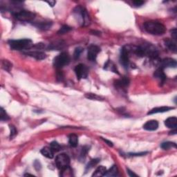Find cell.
Wrapping results in <instances>:
<instances>
[{
    "label": "cell",
    "instance_id": "cell-1",
    "mask_svg": "<svg viewBox=\"0 0 177 177\" xmlns=\"http://www.w3.org/2000/svg\"><path fill=\"white\" fill-rule=\"evenodd\" d=\"M134 53L139 57L148 56L155 60L158 58V50L152 44H144L141 46H138L134 49Z\"/></svg>",
    "mask_w": 177,
    "mask_h": 177
},
{
    "label": "cell",
    "instance_id": "cell-2",
    "mask_svg": "<svg viewBox=\"0 0 177 177\" xmlns=\"http://www.w3.org/2000/svg\"><path fill=\"white\" fill-rule=\"evenodd\" d=\"M144 27L148 33L154 35H162L165 33L166 28L160 22L148 21L144 24Z\"/></svg>",
    "mask_w": 177,
    "mask_h": 177
},
{
    "label": "cell",
    "instance_id": "cell-3",
    "mask_svg": "<svg viewBox=\"0 0 177 177\" xmlns=\"http://www.w3.org/2000/svg\"><path fill=\"white\" fill-rule=\"evenodd\" d=\"M73 13L78 18L82 27H88L91 24V18L87 11L81 6H78L73 10Z\"/></svg>",
    "mask_w": 177,
    "mask_h": 177
},
{
    "label": "cell",
    "instance_id": "cell-4",
    "mask_svg": "<svg viewBox=\"0 0 177 177\" xmlns=\"http://www.w3.org/2000/svg\"><path fill=\"white\" fill-rule=\"evenodd\" d=\"M9 44L12 49L17 50V51L28 50L33 47V42L30 39L9 40Z\"/></svg>",
    "mask_w": 177,
    "mask_h": 177
},
{
    "label": "cell",
    "instance_id": "cell-5",
    "mask_svg": "<svg viewBox=\"0 0 177 177\" xmlns=\"http://www.w3.org/2000/svg\"><path fill=\"white\" fill-rule=\"evenodd\" d=\"M70 60H71V58H70L69 54L66 52H62L54 58L53 65L57 69H61L64 66L68 65L69 64Z\"/></svg>",
    "mask_w": 177,
    "mask_h": 177
},
{
    "label": "cell",
    "instance_id": "cell-6",
    "mask_svg": "<svg viewBox=\"0 0 177 177\" xmlns=\"http://www.w3.org/2000/svg\"><path fill=\"white\" fill-rule=\"evenodd\" d=\"M55 164L57 168L60 171L69 167L70 158L69 156L66 154H60L58 155L55 158Z\"/></svg>",
    "mask_w": 177,
    "mask_h": 177
},
{
    "label": "cell",
    "instance_id": "cell-7",
    "mask_svg": "<svg viewBox=\"0 0 177 177\" xmlns=\"http://www.w3.org/2000/svg\"><path fill=\"white\" fill-rule=\"evenodd\" d=\"M35 13L29 11H19L15 13L16 19L21 22H31L35 19Z\"/></svg>",
    "mask_w": 177,
    "mask_h": 177
},
{
    "label": "cell",
    "instance_id": "cell-8",
    "mask_svg": "<svg viewBox=\"0 0 177 177\" xmlns=\"http://www.w3.org/2000/svg\"><path fill=\"white\" fill-rule=\"evenodd\" d=\"M75 73L78 80L85 79L87 78L88 70L87 66L83 64H80L76 66Z\"/></svg>",
    "mask_w": 177,
    "mask_h": 177
},
{
    "label": "cell",
    "instance_id": "cell-9",
    "mask_svg": "<svg viewBox=\"0 0 177 177\" xmlns=\"http://www.w3.org/2000/svg\"><path fill=\"white\" fill-rule=\"evenodd\" d=\"M129 53H130V50H129L127 47H123L121 49V51H120V64L125 69L128 67L129 63H130V55H129Z\"/></svg>",
    "mask_w": 177,
    "mask_h": 177
},
{
    "label": "cell",
    "instance_id": "cell-10",
    "mask_svg": "<svg viewBox=\"0 0 177 177\" xmlns=\"http://www.w3.org/2000/svg\"><path fill=\"white\" fill-rule=\"evenodd\" d=\"M100 49L96 45H91L88 48L87 58L90 61H96L98 54L100 53Z\"/></svg>",
    "mask_w": 177,
    "mask_h": 177
},
{
    "label": "cell",
    "instance_id": "cell-11",
    "mask_svg": "<svg viewBox=\"0 0 177 177\" xmlns=\"http://www.w3.org/2000/svg\"><path fill=\"white\" fill-rule=\"evenodd\" d=\"M160 67L163 69L165 68H176L177 64L176 60L170 58H165L160 61Z\"/></svg>",
    "mask_w": 177,
    "mask_h": 177
},
{
    "label": "cell",
    "instance_id": "cell-12",
    "mask_svg": "<svg viewBox=\"0 0 177 177\" xmlns=\"http://www.w3.org/2000/svg\"><path fill=\"white\" fill-rule=\"evenodd\" d=\"M25 54L27 55L31 56L32 58H34L35 59L37 60H42L47 58V55H46L44 52L39 51H27V53H25Z\"/></svg>",
    "mask_w": 177,
    "mask_h": 177
},
{
    "label": "cell",
    "instance_id": "cell-13",
    "mask_svg": "<svg viewBox=\"0 0 177 177\" xmlns=\"http://www.w3.org/2000/svg\"><path fill=\"white\" fill-rule=\"evenodd\" d=\"M34 25L35 27H37L38 29L42 30H49L51 28L52 25H53V22L50 20H44V21H41L40 22H36L34 24Z\"/></svg>",
    "mask_w": 177,
    "mask_h": 177
},
{
    "label": "cell",
    "instance_id": "cell-14",
    "mask_svg": "<svg viewBox=\"0 0 177 177\" xmlns=\"http://www.w3.org/2000/svg\"><path fill=\"white\" fill-rule=\"evenodd\" d=\"M154 76V78H156V79L159 80V82H161L162 84H163L165 81L166 80L167 76L164 73L163 69H162L161 67L158 68V69H156V71H155Z\"/></svg>",
    "mask_w": 177,
    "mask_h": 177
},
{
    "label": "cell",
    "instance_id": "cell-15",
    "mask_svg": "<svg viewBox=\"0 0 177 177\" xmlns=\"http://www.w3.org/2000/svg\"><path fill=\"white\" fill-rule=\"evenodd\" d=\"M158 127V122L155 120H149L143 125V129L147 131H155Z\"/></svg>",
    "mask_w": 177,
    "mask_h": 177
},
{
    "label": "cell",
    "instance_id": "cell-16",
    "mask_svg": "<svg viewBox=\"0 0 177 177\" xmlns=\"http://www.w3.org/2000/svg\"><path fill=\"white\" fill-rule=\"evenodd\" d=\"M174 107L172 106H160V107H155L152 109V110H150L148 112V115H151V114H159V113H164V112H169V111L174 109Z\"/></svg>",
    "mask_w": 177,
    "mask_h": 177
},
{
    "label": "cell",
    "instance_id": "cell-17",
    "mask_svg": "<svg viewBox=\"0 0 177 177\" xmlns=\"http://www.w3.org/2000/svg\"><path fill=\"white\" fill-rule=\"evenodd\" d=\"M129 84H130V80L127 77H123L114 82V85L116 87L120 88H126L127 86H128Z\"/></svg>",
    "mask_w": 177,
    "mask_h": 177
},
{
    "label": "cell",
    "instance_id": "cell-18",
    "mask_svg": "<svg viewBox=\"0 0 177 177\" xmlns=\"http://www.w3.org/2000/svg\"><path fill=\"white\" fill-rule=\"evenodd\" d=\"M165 45V47H168V49L170 50L171 51H172L173 53H176V43L175 40H173L172 39H169L167 38L164 40Z\"/></svg>",
    "mask_w": 177,
    "mask_h": 177
},
{
    "label": "cell",
    "instance_id": "cell-19",
    "mask_svg": "<svg viewBox=\"0 0 177 177\" xmlns=\"http://www.w3.org/2000/svg\"><path fill=\"white\" fill-rule=\"evenodd\" d=\"M165 124L167 127L172 129H176L177 127V118L176 117H170L165 121Z\"/></svg>",
    "mask_w": 177,
    "mask_h": 177
},
{
    "label": "cell",
    "instance_id": "cell-20",
    "mask_svg": "<svg viewBox=\"0 0 177 177\" xmlns=\"http://www.w3.org/2000/svg\"><path fill=\"white\" fill-rule=\"evenodd\" d=\"M41 154L47 158H50V159L54 157V151L49 147H45V148H42L41 150Z\"/></svg>",
    "mask_w": 177,
    "mask_h": 177
},
{
    "label": "cell",
    "instance_id": "cell-21",
    "mask_svg": "<svg viewBox=\"0 0 177 177\" xmlns=\"http://www.w3.org/2000/svg\"><path fill=\"white\" fill-rule=\"evenodd\" d=\"M118 175V169L116 165H113L108 171H106L104 176H117Z\"/></svg>",
    "mask_w": 177,
    "mask_h": 177
},
{
    "label": "cell",
    "instance_id": "cell-22",
    "mask_svg": "<svg viewBox=\"0 0 177 177\" xmlns=\"http://www.w3.org/2000/svg\"><path fill=\"white\" fill-rule=\"evenodd\" d=\"M106 172V169L105 167L104 166H99L96 169L95 172L92 175V176H104V174Z\"/></svg>",
    "mask_w": 177,
    "mask_h": 177
},
{
    "label": "cell",
    "instance_id": "cell-23",
    "mask_svg": "<svg viewBox=\"0 0 177 177\" xmlns=\"http://www.w3.org/2000/svg\"><path fill=\"white\" fill-rule=\"evenodd\" d=\"M69 142L72 148H76L78 145V137L76 134H71L69 136Z\"/></svg>",
    "mask_w": 177,
    "mask_h": 177
},
{
    "label": "cell",
    "instance_id": "cell-24",
    "mask_svg": "<svg viewBox=\"0 0 177 177\" xmlns=\"http://www.w3.org/2000/svg\"><path fill=\"white\" fill-rule=\"evenodd\" d=\"M12 66H13V64L11 62H9V60H4L2 61V63H1V67L4 70L8 72L11 71V70L12 69Z\"/></svg>",
    "mask_w": 177,
    "mask_h": 177
},
{
    "label": "cell",
    "instance_id": "cell-25",
    "mask_svg": "<svg viewBox=\"0 0 177 177\" xmlns=\"http://www.w3.org/2000/svg\"><path fill=\"white\" fill-rule=\"evenodd\" d=\"M85 97L88 99L92 100H104V98L102 96H98L97 94L88 93L85 94Z\"/></svg>",
    "mask_w": 177,
    "mask_h": 177
},
{
    "label": "cell",
    "instance_id": "cell-26",
    "mask_svg": "<svg viewBox=\"0 0 177 177\" xmlns=\"http://www.w3.org/2000/svg\"><path fill=\"white\" fill-rule=\"evenodd\" d=\"M160 147H161V148L163 149V150H169V149H170L172 148H176V144L175 143V142L168 141V142H163V143L161 144V145H160Z\"/></svg>",
    "mask_w": 177,
    "mask_h": 177
},
{
    "label": "cell",
    "instance_id": "cell-27",
    "mask_svg": "<svg viewBox=\"0 0 177 177\" xmlns=\"http://www.w3.org/2000/svg\"><path fill=\"white\" fill-rule=\"evenodd\" d=\"M99 161H100V160L98 159V158H96V159H92L90 160V161L88 162V163L86 165V169H85L86 172V171L90 170L91 169L93 168L94 166H96V165L99 163Z\"/></svg>",
    "mask_w": 177,
    "mask_h": 177
},
{
    "label": "cell",
    "instance_id": "cell-28",
    "mask_svg": "<svg viewBox=\"0 0 177 177\" xmlns=\"http://www.w3.org/2000/svg\"><path fill=\"white\" fill-rule=\"evenodd\" d=\"M110 68L111 71H114V73H118V72L117 71V69H116V66L114 65V63H112L111 61H108L106 63L104 64V69H107V68Z\"/></svg>",
    "mask_w": 177,
    "mask_h": 177
},
{
    "label": "cell",
    "instance_id": "cell-29",
    "mask_svg": "<svg viewBox=\"0 0 177 177\" xmlns=\"http://www.w3.org/2000/svg\"><path fill=\"white\" fill-rule=\"evenodd\" d=\"M71 30V28L69 27V26L64 25L60 28V29L58 31V33L59 34V35H63V34H65L66 33H68V32H69Z\"/></svg>",
    "mask_w": 177,
    "mask_h": 177
},
{
    "label": "cell",
    "instance_id": "cell-30",
    "mask_svg": "<svg viewBox=\"0 0 177 177\" xmlns=\"http://www.w3.org/2000/svg\"><path fill=\"white\" fill-rule=\"evenodd\" d=\"M1 121H6L10 119V117L8 115L6 111L3 108H1V116H0Z\"/></svg>",
    "mask_w": 177,
    "mask_h": 177
},
{
    "label": "cell",
    "instance_id": "cell-31",
    "mask_svg": "<svg viewBox=\"0 0 177 177\" xmlns=\"http://www.w3.org/2000/svg\"><path fill=\"white\" fill-rule=\"evenodd\" d=\"M50 148H51L54 152H58V151H59L60 150L61 147H60V144L58 143V142L53 141L52 142H51V144H50Z\"/></svg>",
    "mask_w": 177,
    "mask_h": 177
},
{
    "label": "cell",
    "instance_id": "cell-32",
    "mask_svg": "<svg viewBox=\"0 0 177 177\" xmlns=\"http://www.w3.org/2000/svg\"><path fill=\"white\" fill-rule=\"evenodd\" d=\"M82 51H83V49H82L81 47L76 48V49H75V51H74V53H73V58H74V59H75V60L78 59V58H80V54L82 53Z\"/></svg>",
    "mask_w": 177,
    "mask_h": 177
},
{
    "label": "cell",
    "instance_id": "cell-33",
    "mask_svg": "<svg viewBox=\"0 0 177 177\" xmlns=\"http://www.w3.org/2000/svg\"><path fill=\"white\" fill-rule=\"evenodd\" d=\"M10 130H11V134H10V138L11 139L13 138L17 134V130L15 128V126L13 125H10Z\"/></svg>",
    "mask_w": 177,
    "mask_h": 177
},
{
    "label": "cell",
    "instance_id": "cell-34",
    "mask_svg": "<svg viewBox=\"0 0 177 177\" xmlns=\"http://www.w3.org/2000/svg\"><path fill=\"white\" fill-rule=\"evenodd\" d=\"M88 148L86 146L84 147V148L82 149L81 154H80V158H81L82 159H84V158H85L86 155L88 152Z\"/></svg>",
    "mask_w": 177,
    "mask_h": 177
},
{
    "label": "cell",
    "instance_id": "cell-35",
    "mask_svg": "<svg viewBox=\"0 0 177 177\" xmlns=\"http://www.w3.org/2000/svg\"><path fill=\"white\" fill-rule=\"evenodd\" d=\"M34 168H35V170H41V168H42V165H41V163H40V162L39 161V160H36L35 162H34Z\"/></svg>",
    "mask_w": 177,
    "mask_h": 177
},
{
    "label": "cell",
    "instance_id": "cell-36",
    "mask_svg": "<svg viewBox=\"0 0 177 177\" xmlns=\"http://www.w3.org/2000/svg\"><path fill=\"white\" fill-rule=\"evenodd\" d=\"M133 4L136 6H140L144 4L143 1H140V0H135L133 1Z\"/></svg>",
    "mask_w": 177,
    "mask_h": 177
},
{
    "label": "cell",
    "instance_id": "cell-37",
    "mask_svg": "<svg viewBox=\"0 0 177 177\" xmlns=\"http://www.w3.org/2000/svg\"><path fill=\"white\" fill-rule=\"evenodd\" d=\"M148 154V152H141V153H137V154H135V153H132V154H129L130 156H143V155Z\"/></svg>",
    "mask_w": 177,
    "mask_h": 177
},
{
    "label": "cell",
    "instance_id": "cell-38",
    "mask_svg": "<svg viewBox=\"0 0 177 177\" xmlns=\"http://www.w3.org/2000/svg\"><path fill=\"white\" fill-rule=\"evenodd\" d=\"M171 35H172L173 38H174V40H175V41H176V35H177L176 29H172V31H171Z\"/></svg>",
    "mask_w": 177,
    "mask_h": 177
},
{
    "label": "cell",
    "instance_id": "cell-39",
    "mask_svg": "<svg viewBox=\"0 0 177 177\" xmlns=\"http://www.w3.org/2000/svg\"><path fill=\"white\" fill-rule=\"evenodd\" d=\"M127 173H128L129 176H132V177H133V176H138L137 174H135L134 172H133L132 170H130V169H127Z\"/></svg>",
    "mask_w": 177,
    "mask_h": 177
},
{
    "label": "cell",
    "instance_id": "cell-40",
    "mask_svg": "<svg viewBox=\"0 0 177 177\" xmlns=\"http://www.w3.org/2000/svg\"><path fill=\"white\" fill-rule=\"evenodd\" d=\"M57 77H58V79H59L60 81H62V80H63V74H62V71L60 72V71H58V74H57Z\"/></svg>",
    "mask_w": 177,
    "mask_h": 177
},
{
    "label": "cell",
    "instance_id": "cell-41",
    "mask_svg": "<svg viewBox=\"0 0 177 177\" xmlns=\"http://www.w3.org/2000/svg\"><path fill=\"white\" fill-rule=\"evenodd\" d=\"M46 2H47L49 6H51V7H53L56 4L55 1H46Z\"/></svg>",
    "mask_w": 177,
    "mask_h": 177
},
{
    "label": "cell",
    "instance_id": "cell-42",
    "mask_svg": "<svg viewBox=\"0 0 177 177\" xmlns=\"http://www.w3.org/2000/svg\"><path fill=\"white\" fill-rule=\"evenodd\" d=\"M102 140H104V142H106V144L108 145H109V146H111V147H112L113 146V143H112V142H111V141H109V140H106V139H104V138H101Z\"/></svg>",
    "mask_w": 177,
    "mask_h": 177
},
{
    "label": "cell",
    "instance_id": "cell-43",
    "mask_svg": "<svg viewBox=\"0 0 177 177\" xmlns=\"http://www.w3.org/2000/svg\"><path fill=\"white\" fill-rule=\"evenodd\" d=\"M176 134V129H174V130L172 131V132H170L169 134H170V135H171V134H172V135H174V134Z\"/></svg>",
    "mask_w": 177,
    "mask_h": 177
}]
</instances>
